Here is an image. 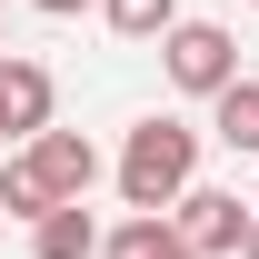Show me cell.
Here are the masks:
<instances>
[{"label":"cell","instance_id":"1","mask_svg":"<svg viewBox=\"0 0 259 259\" xmlns=\"http://www.w3.org/2000/svg\"><path fill=\"white\" fill-rule=\"evenodd\" d=\"M120 199H130V220H169L180 199L199 190V130L190 120H169V110H150V120L120 140Z\"/></svg>","mask_w":259,"mask_h":259},{"label":"cell","instance_id":"2","mask_svg":"<svg viewBox=\"0 0 259 259\" xmlns=\"http://www.w3.org/2000/svg\"><path fill=\"white\" fill-rule=\"evenodd\" d=\"M160 70H169L190 100H220L229 80H239V40H229L220 20H180V30L160 40Z\"/></svg>","mask_w":259,"mask_h":259},{"label":"cell","instance_id":"3","mask_svg":"<svg viewBox=\"0 0 259 259\" xmlns=\"http://www.w3.org/2000/svg\"><path fill=\"white\" fill-rule=\"evenodd\" d=\"M249 220H259V209H239V190H190L180 209H169V229H180V249H190V259H239Z\"/></svg>","mask_w":259,"mask_h":259},{"label":"cell","instance_id":"4","mask_svg":"<svg viewBox=\"0 0 259 259\" xmlns=\"http://www.w3.org/2000/svg\"><path fill=\"white\" fill-rule=\"evenodd\" d=\"M0 120H10V140H20V150H30L40 130L60 120V80H50L40 60H20V50L0 60Z\"/></svg>","mask_w":259,"mask_h":259},{"label":"cell","instance_id":"5","mask_svg":"<svg viewBox=\"0 0 259 259\" xmlns=\"http://www.w3.org/2000/svg\"><path fill=\"white\" fill-rule=\"evenodd\" d=\"M20 160L40 169V190L60 199V209H70V199H90V180H100V150H90V140H80V130H60V120L40 130V140H30V150H20Z\"/></svg>","mask_w":259,"mask_h":259},{"label":"cell","instance_id":"6","mask_svg":"<svg viewBox=\"0 0 259 259\" xmlns=\"http://www.w3.org/2000/svg\"><path fill=\"white\" fill-rule=\"evenodd\" d=\"M30 259H100V220H90V199L50 209V220L30 229Z\"/></svg>","mask_w":259,"mask_h":259},{"label":"cell","instance_id":"7","mask_svg":"<svg viewBox=\"0 0 259 259\" xmlns=\"http://www.w3.org/2000/svg\"><path fill=\"white\" fill-rule=\"evenodd\" d=\"M209 140H229L239 160H259V80H229L209 100Z\"/></svg>","mask_w":259,"mask_h":259},{"label":"cell","instance_id":"8","mask_svg":"<svg viewBox=\"0 0 259 259\" xmlns=\"http://www.w3.org/2000/svg\"><path fill=\"white\" fill-rule=\"evenodd\" d=\"M100 259H190V249L169 220H120V229H100Z\"/></svg>","mask_w":259,"mask_h":259},{"label":"cell","instance_id":"9","mask_svg":"<svg viewBox=\"0 0 259 259\" xmlns=\"http://www.w3.org/2000/svg\"><path fill=\"white\" fill-rule=\"evenodd\" d=\"M100 20L120 40H169L180 30V0H100Z\"/></svg>","mask_w":259,"mask_h":259},{"label":"cell","instance_id":"10","mask_svg":"<svg viewBox=\"0 0 259 259\" xmlns=\"http://www.w3.org/2000/svg\"><path fill=\"white\" fill-rule=\"evenodd\" d=\"M50 209H60V199H50V190H40V169L30 160H10V169H0V220H50Z\"/></svg>","mask_w":259,"mask_h":259},{"label":"cell","instance_id":"11","mask_svg":"<svg viewBox=\"0 0 259 259\" xmlns=\"http://www.w3.org/2000/svg\"><path fill=\"white\" fill-rule=\"evenodd\" d=\"M30 10H50V20H70V10H100V0H30Z\"/></svg>","mask_w":259,"mask_h":259},{"label":"cell","instance_id":"12","mask_svg":"<svg viewBox=\"0 0 259 259\" xmlns=\"http://www.w3.org/2000/svg\"><path fill=\"white\" fill-rule=\"evenodd\" d=\"M239 259H259V220H249V239H239Z\"/></svg>","mask_w":259,"mask_h":259},{"label":"cell","instance_id":"13","mask_svg":"<svg viewBox=\"0 0 259 259\" xmlns=\"http://www.w3.org/2000/svg\"><path fill=\"white\" fill-rule=\"evenodd\" d=\"M0 60H10V40H0Z\"/></svg>","mask_w":259,"mask_h":259},{"label":"cell","instance_id":"14","mask_svg":"<svg viewBox=\"0 0 259 259\" xmlns=\"http://www.w3.org/2000/svg\"><path fill=\"white\" fill-rule=\"evenodd\" d=\"M0 140H10V120H0Z\"/></svg>","mask_w":259,"mask_h":259},{"label":"cell","instance_id":"15","mask_svg":"<svg viewBox=\"0 0 259 259\" xmlns=\"http://www.w3.org/2000/svg\"><path fill=\"white\" fill-rule=\"evenodd\" d=\"M0 229H10V220H0Z\"/></svg>","mask_w":259,"mask_h":259},{"label":"cell","instance_id":"16","mask_svg":"<svg viewBox=\"0 0 259 259\" xmlns=\"http://www.w3.org/2000/svg\"><path fill=\"white\" fill-rule=\"evenodd\" d=\"M249 10H259V0H249Z\"/></svg>","mask_w":259,"mask_h":259}]
</instances>
